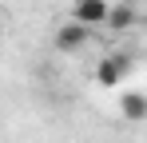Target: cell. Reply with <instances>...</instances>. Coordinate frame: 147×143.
<instances>
[{
	"instance_id": "277c9868",
	"label": "cell",
	"mask_w": 147,
	"mask_h": 143,
	"mask_svg": "<svg viewBox=\"0 0 147 143\" xmlns=\"http://www.w3.org/2000/svg\"><path fill=\"white\" fill-rule=\"evenodd\" d=\"M119 111H123L127 123H143V119H147V95H143V92H123Z\"/></svg>"
},
{
	"instance_id": "6da1fadb",
	"label": "cell",
	"mask_w": 147,
	"mask_h": 143,
	"mask_svg": "<svg viewBox=\"0 0 147 143\" xmlns=\"http://www.w3.org/2000/svg\"><path fill=\"white\" fill-rule=\"evenodd\" d=\"M127 72H131V56L115 52V56H107V60L96 64V84H99V88H115Z\"/></svg>"
},
{
	"instance_id": "3957f363",
	"label": "cell",
	"mask_w": 147,
	"mask_h": 143,
	"mask_svg": "<svg viewBox=\"0 0 147 143\" xmlns=\"http://www.w3.org/2000/svg\"><path fill=\"white\" fill-rule=\"evenodd\" d=\"M107 16H111V4L107 0H76L72 4V20H80V24L99 28V24H107Z\"/></svg>"
},
{
	"instance_id": "5b68a950",
	"label": "cell",
	"mask_w": 147,
	"mask_h": 143,
	"mask_svg": "<svg viewBox=\"0 0 147 143\" xmlns=\"http://www.w3.org/2000/svg\"><path fill=\"white\" fill-rule=\"evenodd\" d=\"M135 24V8L127 4V0H119V4H111V16H107V28L111 32H127Z\"/></svg>"
},
{
	"instance_id": "7a4b0ae2",
	"label": "cell",
	"mask_w": 147,
	"mask_h": 143,
	"mask_svg": "<svg viewBox=\"0 0 147 143\" xmlns=\"http://www.w3.org/2000/svg\"><path fill=\"white\" fill-rule=\"evenodd\" d=\"M92 32H96L92 24H80V20H72V24H64V28L56 32V48H60V52H80V48L92 40Z\"/></svg>"
}]
</instances>
